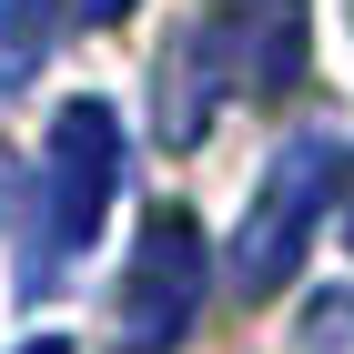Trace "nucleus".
<instances>
[{
	"label": "nucleus",
	"instance_id": "f03ea898",
	"mask_svg": "<svg viewBox=\"0 0 354 354\" xmlns=\"http://www.w3.org/2000/svg\"><path fill=\"white\" fill-rule=\"evenodd\" d=\"M122 183V122L111 102H61L51 122V162H41V213H30V253H21V294H41L51 273H71L91 253Z\"/></svg>",
	"mask_w": 354,
	"mask_h": 354
},
{
	"label": "nucleus",
	"instance_id": "423d86ee",
	"mask_svg": "<svg viewBox=\"0 0 354 354\" xmlns=\"http://www.w3.org/2000/svg\"><path fill=\"white\" fill-rule=\"evenodd\" d=\"M21 354H71V334H30V344Z\"/></svg>",
	"mask_w": 354,
	"mask_h": 354
},
{
	"label": "nucleus",
	"instance_id": "f257e3e1",
	"mask_svg": "<svg viewBox=\"0 0 354 354\" xmlns=\"http://www.w3.org/2000/svg\"><path fill=\"white\" fill-rule=\"evenodd\" d=\"M344 172H354V132H344V122H314V132H294V142L263 162L243 223H233V294H243V304L283 294V283L304 273V243L324 233Z\"/></svg>",
	"mask_w": 354,
	"mask_h": 354
},
{
	"label": "nucleus",
	"instance_id": "0eeeda50",
	"mask_svg": "<svg viewBox=\"0 0 354 354\" xmlns=\"http://www.w3.org/2000/svg\"><path fill=\"white\" fill-rule=\"evenodd\" d=\"M334 223H344V243H354V172H344V213H334Z\"/></svg>",
	"mask_w": 354,
	"mask_h": 354
},
{
	"label": "nucleus",
	"instance_id": "39448f33",
	"mask_svg": "<svg viewBox=\"0 0 354 354\" xmlns=\"http://www.w3.org/2000/svg\"><path fill=\"white\" fill-rule=\"evenodd\" d=\"M142 0H61V21L71 30H111V21H132Z\"/></svg>",
	"mask_w": 354,
	"mask_h": 354
},
{
	"label": "nucleus",
	"instance_id": "20e7f679",
	"mask_svg": "<svg viewBox=\"0 0 354 354\" xmlns=\"http://www.w3.org/2000/svg\"><path fill=\"white\" fill-rule=\"evenodd\" d=\"M192 51L223 102H294L314 61V0H213Z\"/></svg>",
	"mask_w": 354,
	"mask_h": 354
},
{
	"label": "nucleus",
	"instance_id": "7ed1b4c3",
	"mask_svg": "<svg viewBox=\"0 0 354 354\" xmlns=\"http://www.w3.org/2000/svg\"><path fill=\"white\" fill-rule=\"evenodd\" d=\"M203 304H213V243H203V223L183 203L142 213L132 263H122V344L132 354H183L192 324H203Z\"/></svg>",
	"mask_w": 354,
	"mask_h": 354
}]
</instances>
